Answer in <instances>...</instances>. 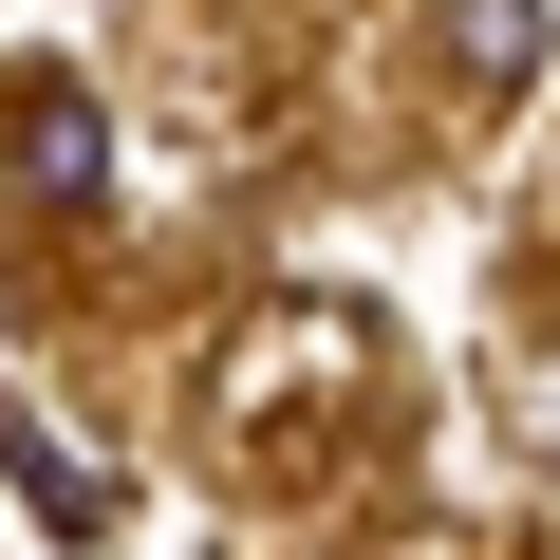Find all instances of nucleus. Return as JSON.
Wrapping results in <instances>:
<instances>
[{
	"label": "nucleus",
	"mask_w": 560,
	"mask_h": 560,
	"mask_svg": "<svg viewBox=\"0 0 560 560\" xmlns=\"http://www.w3.org/2000/svg\"><path fill=\"white\" fill-rule=\"evenodd\" d=\"M448 57H467L486 94H523V75H541V0H448Z\"/></svg>",
	"instance_id": "3"
},
{
	"label": "nucleus",
	"mask_w": 560,
	"mask_h": 560,
	"mask_svg": "<svg viewBox=\"0 0 560 560\" xmlns=\"http://www.w3.org/2000/svg\"><path fill=\"white\" fill-rule=\"evenodd\" d=\"M0 168H20L38 206H113V113L75 75H20V94H0Z\"/></svg>",
	"instance_id": "1"
},
{
	"label": "nucleus",
	"mask_w": 560,
	"mask_h": 560,
	"mask_svg": "<svg viewBox=\"0 0 560 560\" xmlns=\"http://www.w3.org/2000/svg\"><path fill=\"white\" fill-rule=\"evenodd\" d=\"M0 467H20V504H38L57 541H113V486H94V467H75L57 430H38V411H0Z\"/></svg>",
	"instance_id": "2"
}]
</instances>
